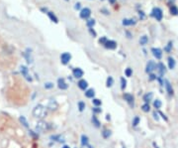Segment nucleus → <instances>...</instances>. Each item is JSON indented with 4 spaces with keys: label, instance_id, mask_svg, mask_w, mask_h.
<instances>
[{
    "label": "nucleus",
    "instance_id": "obj_12",
    "mask_svg": "<svg viewBox=\"0 0 178 148\" xmlns=\"http://www.w3.org/2000/svg\"><path fill=\"white\" fill-rule=\"evenodd\" d=\"M81 144H82V146H85V147H88V148H93L91 145H89V138L86 135L81 136Z\"/></svg>",
    "mask_w": 178,
    "mask_h": 148
},
{
    "label": "nucleus",
    "instance_id": "obj_9",
    "mask_svg": "<svg viewBox=\"0 0 178 148\" xmlns=\"http://www.w3.org/2000/svg\"><path fill=\"white\" fill-rule=\"evenodd\" d=\"M21 73H22V75L25 77V79H26L27 81L32 82V78H31V76L29 75V73H28V69H27L26 67H24V66H22V67H21Z\"/></svg>",
    "mask_w": 178,
    "mask_h": 148
},
{
    "label": "nucleus",
    "instance_id": "obj_36",
    "mask_svg": "<svg viewBox=\"0 0 178 148\" xmlns=\"http://www.w3.org/2000/svg\"><path fill=\"white\" fill-rule=\"evenodd\" d=\"M140 122V117L139 116H136L134 119H133V126H137Z\"/></svg>",
    "mask_w": 178,
    "mask_h": 148
},
{
    "label": "nucleus",
    "instance_id": "obj_11",
    "mask_svg": "<svg viewBox=\"0 0 178 148\" xmlns=\"http://www.w3.org/2000/svg\"><path fill=\"white\" fill-rule=\"evenodd\" d=\"M151 52H152V54H153V56L156 58V59H161V57H162V51L160 50V49H158V48H152L151 49Z\"/></svg>",
    "mask_w": 178,
    "mask_h": 148
},
{
    "label": "nucleus",
    "instance_id": "obj_41",
    "mask_svg": "<svg viewBox=\"0 0 178 148\" xmlns=\"http://www.w3.org/2000/svg\"><path fill=\"white\" fill-rule=\"evenodd\" d=\"M171 47H172V43H171V42H170V43H169V44H168V46H167V47H166V49H165V50H166V51H167V52H169V51H170V48H171Z\"/></svg>",
    "mask_w": 178,
    "mask_h": 148
},
{
    "label": "nucleus",
    "instance_id": "obj_40",
    "mask_svg": "<svg viewBox=\"0 0 178 148\" xmlns=\"http://www.w3.org/2000/svg\"><path fill=\"white\" fill-rule=\"evenodd\" d=\"M106 42H107V39H106L105 37H103V38H101V39L99 40V43H100V44H102V45H104Z\"/></svg>",
    "mask_w": 178,
    "mask_h": 148
},
{
    "label": "nucleus",
    "instance_id": "obj_1",
    "mask_svg": "<svg viewBox=\"0 0 178 148\" xmlns=\"http://www.w3.org/2000/svg\"><path fill=\"white\" fill-rule=\"evenodd\" d=\"M47 108L43 105V104H38L35 106V108L33 109V115L37 118H44L47 115Z\"/></svg>",
    "mask_w": 178,
    "mask_h": 148
},
{
    "label": "nucleus",
    "instance_id": "obj_21",
    "mask_svg": "<svg viewBox=\"0 0 178 148\" xmlns=\"http://www.w3.org/2000/svg\"><path fill=\"white\" fill-rule=\"evenodd\" d=\"M114 85V79L112 77H108L107 81H106V87L107 88H111Z\"/></svg>",
    "mask_w": 178,
    "mask_h": 148
},
{
    "label": "nucleus",
    "instance_id": "obj_38",
    "mask_svg": "<svg viewBox=\"0 0 178 148\" xmlns=\"http://www.w3.org/2000/svg\"><path fill=\"white\" fill-rule=\"evenodd\" d=\"M53 83H46L45 84V89L50 90V89H53Z\"/></svg>",
    "mask_w": 178,
    "mask_h": 148
},
{
    "label": "nucleus",
    "instance_id": "obj_15",
    "mask_svg": "<svg viewBox=\"0 0 178 148\" xmlns=\"http://www.w3.org/2000/svg\"><path fill=\"white\" fill-rule=\"evenodd\" d=\"M94 96H95V91L93 89L86 90V92H85V97L86 98H88V99H94Z\"/></svg>",
    "mask_w": 178,
    "mask_h": 148
},
{
    "label": "nucleus",
    "instance_id": "obj_48",
    "mask_svg": "<svg viewBox=\"0 0 178 148\" xmlns=\"http://www.w3.org/2000/svg\"><path fill=\"white\" fill-rule=\"evenodd\" d=\"M153 115H154V118H155V119H158V116H157V114H156L155 112H154V114H153Z\"/></svg>",
    "mask_w": 178,
    "mask_h": 148
},
{
    "label": "nucleus",
    "instance_id": "obj_19",
    "mask_svg": "<svg viewBox=\"0 0 178 148\" xmlns=\"http://www.w3.org/2000/svg\"><path fill=\"white\" fill-rule=\"evenodd\" d=\"M152 97H153V95H152V93H148V94H146V95H144L143 96V100L145 101V103H148L150 100H151V99H152Z\"/></svg>",
    "mask_w": 178,
    "mask_h": 148
},
{
    "label": "nucleus",
    "instance_id": "obj_22",
    "mask_svg": "<svg viewBox=\"0 0 178 148\" xmlns=\"http://www.w3.org/2000/svg\"><path fill=\"white\" fill-rule=\"evenodd\" d=\"M168 67H169V69H174V67H175V61H174V59L173 58H168Z\"/></svg>",
    "mask_w": 178,
    "mask_h": 148
},
{
    "label": "nucleus",
    "instance_id": "obj_34",
    "mask_svg": "<svg viewBox=\"0 0 178 148\" xmlns=\"http://www.w3.org/2000/svg\"><path fill=\"white\" fill-rule=\"evenodd\" d=\"M92 111H93L94 114H98V113H101V112H102V109L99 108V106H95V107L92 108Z\"/></svg>",
    "mask_w": 178,
    "mask_h": 148
},
{
    "label": "nucleus",
    "instance_id": "obj_45",
    "mask_svg": "<svg viewBox=\"0 0 178 148\" xmlns=\"http://www.w3.org/2000/svg\"><path fill=\"white\" fill-rule=\"evenodd\" d=\"M160 115H161V116H162V117H163V118H164L165 120H167V117H166V116H165V115H164L163 113H161V112H160Z\"/></svg>",
    "mask_w": 178,
    "mask_h": 148
},
{
    "label": "nucleus",
    "instance_id": "obj_17",
    "mask_svg": "<svg viewBox=\"0 0 178 148\" xmlns=\"http://www.w3.org/2000/svg\"><path fill=\"white\" fill-rule=\"evenodd\" d=\"M124 99L129 103L134 102V97L131 94H124Z\"/></svg>",
    "mask_w": 178,
    "mask_h": 148
},
{
    "label": "nucleus",
    "instance_id": "obj_8",
    "mask_svg": "<svg viewBox=\"0 0 178 148\" xmlns=\"http://www.w3.org/2000/svg\"><path fill=\"white\" fill-rule=\"evenodd\" d=\"M90 14H91V10L90 9H89V8H84L80 12V17L82 19H87L89 16H90Z\"/></svg>",
    "mask_w": 178,
    "mask_h": 148
},
{
    "label": "nucleus",
    "instance_id": "obj_39",
    "mask_svg": "<svg viewBox=\"0 0 178 148\" xmlns=\"http://www.w3.org/2000/svg\"><path fill=\"white\" fill-rule=\"evenodd\" d=\"M89 32H90V34H91L93 37H96V35H97V34H96V32H95L92 28H89Z\"/></svg>",
    "mask_w": 178,
    "mask_h": 148
},
{
    "label": "nucleus",
    "instance_id": "obj_5",
    "mask_svg": "<svg viewBox=\"0 0 178 148\" xmlns=\"http://www.w3.org/2000/svg\"><path fill=\"white\" fill-rule=\"evenodd\" d=\"M70 60H71V55L69 53H63L60 56V61H61V63L63 65H67Z\"/></svg>",
    "mask_w": 178,
    "mask_h": 148
},
{
    "label": "nucleus",
    "instance_id": "obj_33",
    "mask_svg": "<svg viewBox=\"0 0 178 148\" xmlns=\"http://www.w3.org/2000/svg\"><path fill=\"white\" fill-rule=\"evenodd\" d=\"M142 109L144 112H148V111H149V109H150V107H149V104H148V103H144V104H142Z\"/></svg>",
    "mask_w": 178,
    "mask_h": 148
},
{
    "label": "nucleus",
    "instance_id": "obj_44",
    "mask_svg": "<svg viewBox=\"0 0 178 148\" xmlns=\"http://www.w3.org/2000/svg\"><path fill=\"white\" fill-rule=\"evenodd\" d=\"M150 80H154V79H156V77L154 76V75H150V78H149Z\"/></svg>",
    "mask_w": 178,
    "mask_h": 148
},
{
    "label": "nucleus",
    "instance_id": "obj_20",
    "mask_svg": "<svg viewBox=\"0 0 178 148\" xmlns=\"http://www.w3.org/2000/svg\"><path fill=\"white\" fill-rule=\"evenodd\" d=\"M48 107H49L50 109H55V108L57 107V103L55 102V100H54V99H51V100H50V102H49Z\"/></svg>",
    "mask_w": 178,
    "mask_h": 148
},
{
    "label": "nucleus",
    "instance_id": "obj_47",
    "mask_svg": "<svg viewBox=\"0 0 178 148\" xmlns=\"http://www.w3.org/2000/svg\"><path fill=\"white\" fill-rule=\"evenodd\" d=\"M106 119H107V120H110V114H107V115H106Z\"/></svg>",
    "mask_w": 178,
    "mask_h": 148
},
{
    "label": "nucleus",
    "instance_id": "obj_4",
    "mask_svg": "<svg viewBox=\"0 0 178 148\" xmlns=\"http://www.w3.org/2000/svg\"><path fill=\"white\" fill-rule=\"evenodd\" d=\"M152 16L157 20V21H160L162 19V11L160 8H154L152 10Z\"/></svg>",
    "mask_w": 178,
    "mask_h": 148
},
{
    "label": "nucleus",
    "instance_id": "obj_7",
    "mask_svg": "<svg viewBox=\"0 0 178 148\" xmlns=\"http://www.w3.org/2000/svg\"><path fill=\"white\" fill-rule=\"evenodd\" d=\"M155 69H156V65H155V63H154L153 61H149V62L147 63V65H146L145 72H146V73H151V72H153Z\"/></svg>",
    "mask_w": 178,
    "mask_h": 148
},
{
    "label": "nucleus",
    "instance_id": "obj_25",
    "mask_svg": "<svg viewBox=\"0 0 178 148\" xmlns=\"http://www.w3.org/2000/svg\"><path fill=\"white\" fill-rule=\"evenodd\" d=\"M92 122H93V124H94L96 127H100V122H99V120H98V118L96 117L95 114L92 116Z\"/></svg>",
    "mask_w": 178,
    "mask_h": 148
},
{
    "label": "nucleus",
    "instance_id": "obj_24",
    "mask_svg": "<svg viewBox=\"0 0 178 148\" xmlns=\"http://www.w3.org/2000/svg\"><path fill=\"white\" fill-rule=\"evenodd\" d=\"M148 42V39H147V37L146 36H142V37H141V39H140V44L141 45H142V46H144V45H146V43Z\"/></svg>",
    "mask_w": 178,
    "mask_h": 148
},
{
    "label": "nucleus",
    "instance_id": "obj_26",
    "mask_svg": "<svg viewBox=\"0 0 178 148\" xmlns=\"http://www.w3.org/2000/svg\"><path fill=\"white\" fill-rule=\"evenodd\" d=\"M102 136H103L105 139L109 138V137L111 136V131H110V130H107V129H105V130L102 132Z\"/></svg>",
    "mask_w": 178,
    "mask_h": 148
},
{
    "label": "nucleus",
    "instance_id": "obj_16",
    "mask_svg": "<svg viewBox=\"0 0 178 148\" xmlns=\"http://www.w3.org/2000/svg\"><path fill=\"white\" fill-rule=\"evenodd\" d=\"M156 69L158 70L160 76H163L164 73H165V71H166V70H165V67H164V65H163L162 63H159L158 65H156Z\"/></svg>",
    "mask_w": 178,
    "mask_h": 148
},
{
    "label": "nucleus",
    "instance_id": "obj_29",
    "mask_svg": "<svg viewBox=\"0 0 178 148\" xmlns=\"http://www.w3.org/2000/svg\"><path fill=\"white\" fill-rule=\"evenodd\" d=\"M85 102H83V101H79L78 102V109H79V111H83L84 109H85Z\"/></svg>",
    "mask_w": 178,
    "mask_h": 148
},
{
    "label": "nucleus",
    "instance_id": "obj_30",
    "mask_svg": "<svg viewBox=\"0 0 178 148\" xmlns=\"http://www.w3.org/2000/svg\"><path fill=\"white\" fill-rule=\"evenodd\" d=\"M92 102H93L94 106H100V105L102 104V101H101L100 99H93Z\"/></svg>",
    "mask_w": 178,
    "mask_h": 148
},
{
    "label": "nucleus",
    "instance_id": "obj_18",
    "mask_svg": "<svg viewBox=\"0 0 178 148\" xmlns=\"http://www.w3.org/2000/svg\"><path fill=\"white\" fill-rule=\"evenodd\" d=\"M136 24V20L135 19H124L123 20V25L128 26V25H134Z\"/></svg>",
    "mask_w": 178,
    "mask_h": 148
},
{
    "label": "nucleus",
    "instance_id": "obj_6",
    "mask_svg": "<svg viewBox=\"0 0 178 148\" xmlns=\"http://www.w3.org/2000/svg\"><path fill=\"white\" fill-rule=\"evenodd\" d=\"M57 87H58L59 90L64 91V90H67L68 85L65 83V80L61 78V79H58V80H57Z\"/></svg>",
    "mask_w": 178,
    "mask_h": 148
},
{
    "label": "nucleus",
    "instance_id": "obj_28",
    "mask_svg": "<svg viewBox=\"0 0 178 148\" xmlns=\"http://www.w3.org/2000/svg\"><path fill=\"white\" fill-rule=\"evenodd\" d=\"M161 105H162V103H161V101L159 100V99H156V100H154V102H153V106L155 107V108H160L161 107Z\"/></svg>",
    "mask_w": 178,
    "mask_h": 148
},
{
    "label": "nucleus",
    "instance_id": "obj_3",
    "mask_svg": "<svg viewBox=\"0 0 178 148\" xmlns=\"http://www.w3.org/2000/svg\"><path fill=\"white\" fill-rule=\"evenodd\" d=\"M72 75H73V77L75 79H81L83 77V75H84V73L80 68H75L72 71Z\"/></svg>",
    "mask_w": 178,
    "mask_h": 148
},
{
    "label": "nucleus",
    "instance_id": "obj_27",
    "mask_svg": "<svg viewBox=\"0 0 178 148\" xmlns=\"http://www.w3.org/2000/svg\"><path fill=\"white\" fill-rule=\"evenodd\" d=\"M86 24H87V26H88L89 28H92V27L95 25V20H94V19H89V20L86 22Z\"/></svg>",
    "mask_w": 178,
    "mask_h": 148
},
{
    "label": "nucleus",
    "instance_id": "obj_49",
    "mask_svg": "<svg viewBox=\"0 0 178 148\" xmlns=\"http://www.w3.org/2000/svg\"><path fill=\"white\" fill-rule=\"evenodd\" d=\"M62 148H69V146H67V145H64Z\"/></svg>",
    "mask_w": 178,
    "mask_h": 148
},
{
    "label": "nucleus",
    "instance_id": "obj_10",
    "mask_svg": "<svg viewBox=\"0 0 178 148\" xmlns=\"http://www.w3.org/2000/svg\"><path fill=\"white\" fill-rule=\"evenodd\" d=\"M104 46L109 50H114L117 47V43L115 41H112V40H107V42L104 44Z\"/></svg>",
    "mask_w": 178,
    "mask_h": 148
},
{
    "label": "nucleus",
    "instance_id": "obj_2",
    "mask_svg": "<svg viewBox=\"0 0 178 148\" xmlns=\"http://www.w3.org/2000/svg\"><path fill=\"white\" fill-rule=\"evenodd\" d=\"M48 129H49V124L44 120H40L36 125V130L39 132H44L47 131Z\"/></svg>",
    "mask_w": 178,
    "mask_h": 148
},
{
    "label": "nucleus",
    "instance_id": "obj_23",
    "mask_svg": "<svg viewBox=\"0 0 178 148\" xmlns=\"http://www.w3.org/2000/svg\"><path fill=\"white\" fill-rule=\"evenodd\" d=\"M48 15H49V17H50V19L53 21V22H54V23H57L58 22V20H57V18L55 17V15L53 13V12H48Z\"/></svg>",
    "mask_w": 178,
    "mask_h": 148
},
{
    "label": "nucleus",
    "instance_id": "obj_37",
    "mask_svg": "<svg viewBox=\"0 0 178 148\" xmlns=\"http://www.w3.org/2000/svg\"><path fill=\"white\" fill-rule=\"evenodd\" d=\"M125 74H126V76H127V77H131V76H132V74H133V71H132V69H130V68L126 69V71H125Z\"/></svg>",
    "mask_w": 178,
    "mask_h": 148
},
{
    "label": "nucleus",
    "instance_id": "obj_42",
    "mask_svg": "<svg viewBox=\"0 0 178 148\" xmlns=\"http://www.w3.org/2000/svg\"><path fill=\"white\" fill-rule=\"evenodd\" d=\"M80 7H81V4L78 2V3H76V4H75V7H74V8H75L76 10H78V9H80Z\"/></svg>",
    "mask_w": 178,
    "mask_h": 148
},
{
    "label": "nucleus",
    "instance_id": "obj_46",
    "mask_svg": "<svg viewBox=\"0 0 178 148\" xmlns=\"http://www.w3.org/2000/svg\"><path fill=\"white\" fill-rule=\"evenodd\" d=\"M109 2H110V3H112V4H114V3L116 2V0H109Z\"/></svg>",
    "mask_w": 178,
    "mask_h": 148
},
{
    "label": "nucleus",
    "instance_id": "obj_32",
    "mask_svg": "<svg viewBox=\"0 0 178 148\" xmlns=\"http://www.w3.org/2000/svg\"><path fill=\"white\" fill-rule=\"evenodd\" d=\"M127 87V81L125 80V78H121V88L122 90H125Z\"/></svg>",
    "mask_w": 178,
    "mask_h": 148
},
{
    "label": "nucleus",
    "instance_id": "obj_43",
    "mask_svg": "<svg viewBox=\"0 0 178 148\" xmlns=\"http://www.w3.org/2000/svg\"><path fill=\"white\" fill-rule=\"evenodd\" d=\"M140 17H141V19H143V18H144V14H143V12H140Z\"/></svg>",
    "mask_w": 178,
    "mask_h": 148
},
{
    "label": "nucleus",
    "instance_id": "obj_31",
    "mask_svg": "<svg viewBox=\"0 0 178 148\" xmlns=\"http://www.w3.org/2000/svg\"><path fill=\"white\" fill-rule=\"evenodd\" d=\"M170 12H171V14H173V15H177V14H178V8H177L176 6H171Z\"/></svg>",
    "mask_w": 178,
    "mask_h": 148
},
{
    "label": "nucleus",
    "instance_id": "obj_35",
    "mask_svg": "<svg viewBox=\"0 0 178 148\" xmlns=\"http://www.w3.org/2000/svg\"><path fill=\"white\" fill-rule=\"evenodd\" d=\"M20 121L22 122V124H23L25 127H29L28 122H27V120H26V118H25L24 116H20Z\"/></svg>",
    "mask_w": 178,
    "mask_h": 148
},
{
    "label": "nucleus",
    "instance_id": "obj_13",
    "mask_svg": "<svg viewBox=\"0 0 178 148\" xmlns=\"http://www.w3.org/2000/svg\"><path fill=\"white\" fill-rule=\"evenodd\" d=\"M77 86H78V88H79L80 90L85 91V90L88 88V83H87V81H85V80H80V81L77 83Z\"/></svg>",
    "mask_w": 178,
    "mask_h": 148
},
{
    "label": "nucleus",
    "instance_id": "obj_14",
    "mask_svg": "<svg viewBox=\"0 0 178 148\" xmlns=\"http://www.w3.org/2000/svg\"><path fill=\"white\" fill-rule=\"evenodd\" d=\"M164 86H165V89H166L167 93L169 95H173V89H172V86L170 85L168 80H164Z\"/></svg>",
    "mask_w": 178,
    "mask_h": 148
}]
</instances>
